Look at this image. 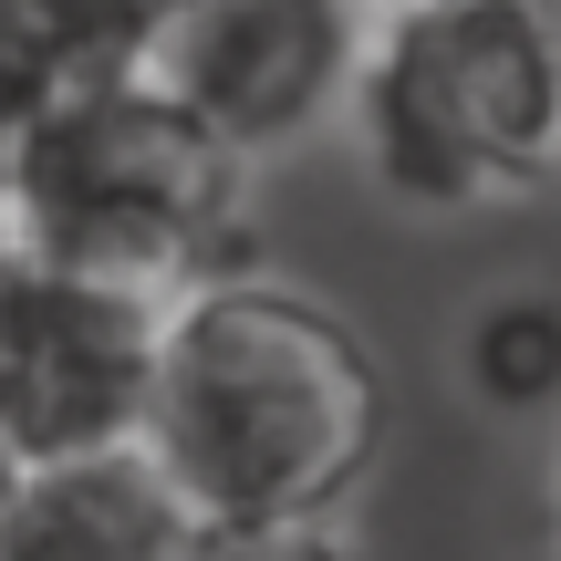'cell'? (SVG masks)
Returning <instances> with one entry per match:
<instances>
[{"label":"cell","instance_id":"obj_3","mask_svg":"<svg viewBox=\"0 0 561 561\" xmlns=\"http://www.w3.org/2000/svg\"><path fill=\"white\" fill-rule=\"evenodd\" d=\"M364 157L416 208H479L561 178V11L551 0H416L354 62Z\"/></svg>","mask_w":561,"mask_h":561},{"label":"cell","instance_id":"obj_2","mask_svg":"<svg viewBox=\"0 0 561 561\" xmlns=\"http://www.w3.org/2000/svg\"><path fill=\"white\" fill-rule=\"evenodd\" d=\"M250 240V167L125 94L115 62L0 157V250L125 301H187Z\"/></svg>","mask_w":561,"mask_h":561},{"label":"cell","instance_id":"obj_5","mask_svg":"<svg viewBox=\"0 0 561 561\" xmlns=\"http://www.w3.org/2000/svg\"><path fill=\"white\" fill-rule=\"evenodd\" d=\"M146 364H157V301L0 261V468L42 479L136 447Z\"/></svg>","mask_w":561,"mask_h":561},{"label":"cell","instance_id":"obj_10","mask_svg":"<svg viewBox=\"0 0 561 561\" xmlns=\"http://www.w3.org/2000/svg\"><path fill=\"white\" fill-rule=\"evenodd\" d=\"M53 11H62V21H73V32H83V42H94V53H104V62H115V53H125V42H136V32H146V21H157V11H167V0H53Z\"/></svg>","mask_w":561,"mask_h":561},{"label":"cell","instance_id":"obj_8","mask_svg":"<svg viewBox=\"0 0 561 561\" xmlns=\"http://www.w3.org/2000/svg\"><path fill=\"white\" fill-rule=\"evenodd\" d=\"M468 385H479L500 416L551 405L561 396V301L551 291H500L468 322Z\"/></svg>","mask_w":561,"mask_h":561},{"label":"cell","instance_id":"obj_12","mask_svg":"<svg viewBox=\"0 0 561 561\" xmlns=\"http://www.w3.org/2000/svg\"><path fill=\"white\" fill-rule=\"evenodd\" d=\"M396 11H416V0H396Z\"/></svg>","mask_w":561,"mask_h":561},{"label":"cell","instance_id":"obj_7","mask_svg":"<svg viewBox=\"0 0 561 561\" xmlns=\"http://www.w3.org/2000/svg\"><path fill=\"white\" fill-rule=\"evenodd\" d=\"M94 73H104V53L53 11V0H0V157Z\"/></svg>","mask_w":561,"mask_h":561},{"label":"cell","instance_id":"obj_4","mask_svg":"<svg viewBox=\"0 0 561 561\" xmlns=\"http://www.w3.org/2000/svg\"><path fill=\"white\" fill-rule=\"evenodd\" d=\"M354 62H364L354 0H167L115 53V83L250 167L291 146L354 83Z\"/></svg>","mask_w":561,"mask_h":561},{"label":"cell","instance_id":"obj_11","mask_svg":"<svg viewBox=\"0 0 561 561\" xmlns=\"http://www.w3.org/2000/svg\"><path fill=\"white\" fill-rule=\"evenodd\" d=\"M11 500H21V479H11V468H0V530H11Z\"/></svg>","mask_w":561,"mask_h":561},{"label":"cell","instance_id":"obj_1","mask_svg":"<svg viewBox=\"0 0 561 561\" xmlns=\"http://www.w3.org/2000/svg\"><path fill=\"white\" fill-rule=\"evenodd\" d=\"M385 447V375L312 291L219 271L157 312L136 458L198 530H322Z\"/></svg>","mask_w":561,"mask_h":561},{"label":"cell","instance_id":"obj_6","mask_svg":"<svg viewBox=\"0 0 561 561\" xmlns=\"http://www.w3.org/2000/svg\"><path fill=\"white\" fill-rule=\"evenodd\" d=\"M0 561H208V530L136 447H115V458L21 479Z\"/></svg>","mask_w":561,"mask_h":561},{"label":"cell","instance_id":"obj_9","mask_svg":"<svg viewBox=\"0 0 561 561\" xmlns=\"http://www.w3.org/2000/svg\"><path fill=\"white\" fill-rule=\"evenodd\" d=\"M208 561H354L333 530H208Z\"/></svg>","mask_w":561,"mask_h":561}]
</instances>
